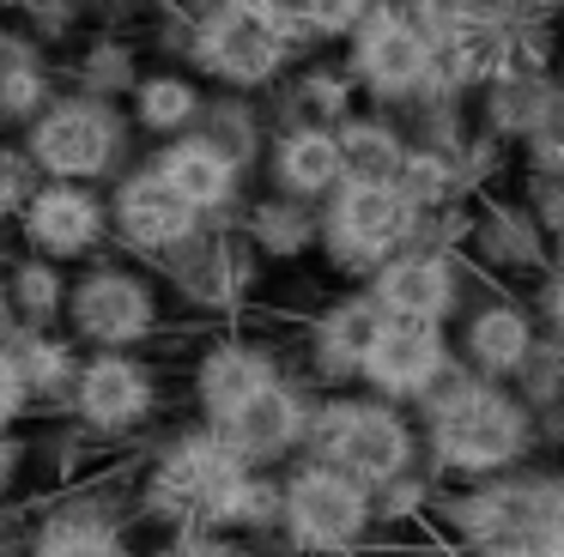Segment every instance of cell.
<instances>
[{
  "label": "cell",
  "instance_id": "ffe728a7",
  "mask_svg": "<svg viewBox=\"0 0 564 557\" xmlns=\"http://www.w3.org/2000/svg\"><path fill=\"white\" fill-rule=\"evenodd\" d=\"M334 145H340L346 182H389L394 188V176L406 164V133L389 116H346L334 128Z\"/></svg>",
  "mask_w": 564,
  "mask_h": 557
},
{
  "label": "cell",
  "instance_id": "8fae6325",
  "mask_svg": "<svg viewBox=\"0 0 564 557\" xmlns=\"http://www.w3.org/2000/svg\"><path fill=\"white\" fill-rule=\"evenodd\" d=\"M534 339H540L534 309H528L522 297H510V291H491V297H474L462 309V334H455L449 346L479 382H510V375L522 370Z\"/></svg>",
  "mask_w": 564,
  "mask_h": 557
},
{
  "label": "cell",
  "instance_id": "52a82bcc",
  "mask_svg": "<svg viewBox=\"0 0 564 557\" xmlns=\"http://www.w3.org/2000/svg\"><path fill=\"white\" fill-rule=\"evenodd\" d=\"M280 521L304 551H352L370 527H377V509H370V491L346 472L322 467H297L280 491Z\"/></svg>",
  "mask_w": 564,
  "mask_h": 557
},
{
  "label": "cell",
  "instance_id": "d6a6232c",
  "mask_svg": "<svg viewBox=\"0 0 564 557\" xmlns=\"http://www.w3.org/2000/svg\"><path fill=\"white\" fill-rule=\"evenodd\" d=\"M37 557H122V539L104 527H55Z\"/></svg>",
  "mask_w": 564,
  "mask_h": 557
},
{
  "label": "cell",
  "instance_id": "ba28073f",
  "mask_svg": "<svg viewBox=\"0 0 564 557\" xmlns=\"http://www.w3.org/2000/svg\"><path fill=\"white\" fill-rule=\"evenodd\" d=\"M467 273L474 266L449 249H425V242H406L401 254L370 273V303H377L389 321H437L449 327V315L467 309Z\"/></svg>",
  "mask_w": 564,
  "mask_h": 557
},
{
  "label": "cell",
  "instance_id": "ee69618b",
  "mask_svg": "<svg viewBox=\"0 0 564 557\" xmlns=\"http://www.w3.org/2000/svg\"><path fill=\"white\" fill-rule=\"evenodd\" d=\"M552 79H558V91H564V48H558V67H552Z\"/></svg>",
  "mask_w": 564,
  "mask_h": 557
},
{
  "label": "cell",
  "instance_id": "f1b7e54d",
  "mask_svg": "<svg viewBox=\"0 0 564 557\" xmlns=\"http://www.w3.org/2000/svg\"><path fill=\"white\" fill-rule=\"evenodd\" d=\"M195 109H200V97H195V85H183V79H152L147 91H140L147 128H183Z\"/></svg>",
  "mask_w": 564,
  "mask_h": 557
},
{
  "label": "cell",
  "instance_id": "5b68a950",
  "mask_svg": "<svg viewBox=\"0 0 564 557\" xmlns=\"http://www.w3.org/2000/svg\"><path fill=\"white\" fill-rule=\"evenodd\" d=\"M419 230V212L389 188V182H340L328 194L316 237L328 242L334 266L346 273H377L389 254H401Z\"/></svg>",
  "mask_w": 564,
  "mask_h": 557
},
{
  "label": "cell",
  "instance_id": "484cf974",
  "mask_svg": "<svg viewBox=\"0 0 564 557\" xmlns=\"http://www.w3.org/2000/svg\"><path fill=\"white\" fill-rule=\"evenodd\" d=\"M256 237H261V249H273V254H304L310 237H316V218L297 200H268L256 212Z\"/></svg>",
  "mask_w": 564,
  "mask_h": 557
},
{
  "label": "cell",
  "instance_id": "1f68e13d",
  "mask_svg": "<svg viewBox=\"0 0 564 557\" xmlns=\"http://www.w3.org/2000/svg\"><path fill=\"white\" fill-rule=\"evenodd\" d=\"M516 152H522L528 176H564V109L552 121H540V128L516 145Z\"/></svg>",
  "mask_w": 564,
  "mask_h": 557
},
{
  "label": "cell",
  "instance_id": "7c38bea8",
  "mask_svg": "<svg viewBox=\"0 0 564 557\" xmlns=\"http://www.w3.org/2000/svg\"><path fill=\"white\" fill-rule=\"evenodd\" d=\"M213 436H219L243 467H261V460L292 455V448L310 436V406L285 382H268L261 394L237 400L225 418H213Z\"/></svg>",
  "mask_w": 564,
  "mask_h": 557
},
{
  "label": "cell",
  "instance_id": "7402d4cb",
  "mask_svg": "<svg viewBox=\"0 0 564 557\" xmlns=\"http://www.w3.org/2000/svg\"><path fill=\"white\" fill-rule=\"evenodd\" d=\"M268 382H280V370H273L268 351H256V346H219L207 363H200V406H207L213 418H225L237 400L261 394Z\"/></svg>",
  "mask_w": 564,
  "mask_h": 557
},
{
  "label": "cell",
  "instance_id": "4fadbf2b",
  "mask_svg": "<svg viewBox=\"0 0 564 557\" xmlns=\"http://www.w3.org/2000/svg\"><path fill=\"white\" fill-rule=\"evenodd\" d=\"M116 145H122L116 116L98 103H55L50 116L37 121V133H31L37 164L55 170V176H98L116 157Z\"/></svg>",
  "mask_w": 564,
  "mask_h": 557
},
{
  "label": "cell",
  "instance_id": "d6986e66",
  "mask_svg": "<svg viewBox=\"0 0 564 557\" xmlns=\"http://www.w3.org/2000/svg\"><path fill=\"white\" fill-rule=\"evenodd\" d=\"M147 406H152V382H147L140 363H128V358L86 363V375H79V412H86L91 424L122 430V424H134Z\"/></svg>",
  "mask_w": 564,
  "mask_h": 557
},
{
  "label": "cell",
  "instance_id": "d4e9b609",
  "mask_svg": "<svg viewBox=\"0 0 564 557\" xmlns=\"http://www.w3.org/2000/svg\"><path fill=\"white\" fill-rule=\"evenodd\" d=\"M401 12L431 36V48H443V43H455V36H467L474 24H491L479 0H401Z\"/></svg>",
  "mask_w": 564,
  "mask_h": 557
},
{
  "label": "cell",
  "instance_id": "4316f807",
  "mask_svg": "<svg viewBox=\"0 0 564 557\" xmlns=\"http://www.w3.org/2000/svg\"><path fill=\"white\" fill-rule=\"evenodd\" d=\"M377 0H292V19L304 36H352Z\"/></svg>",
  "mask_w": 564,
  "mask_h": 557
},
{
  "label": "cell",
  "instance_id": "30bf717a",
  "mask_svg": "<svg viewBox=\"0 0 564 557\" xmlns=\"http://www.w3.org/2000/svg\"><path fill=\"white\" fill-rule=\"evenodd\" d=\"M449 358H455L449 327H437V321H382V334L370 339L365 363H358V382H365L377 400H389V406H419Z\"/></svg>",
  "mask_w": 564,
  "mask_h": 557
},
{
  "label": "cell",
  "instance_id": "f35d334b",
  "mask_svg": "<svg viewBox=\"0 0 564 557\" xmlns=\"http://www.w3.org/2000/svg\"><path fill=\"white\" fill-rule=\"evenodd\" d=\"M546 557H564V467L552 479V515H546Z\"/></svg>",
  "mask_w": 564,
  "mask_h": 557
},
{
  "label": "cell",
  "instance_id": "bcb514c9",
  "mask_svg": "<svg viewBox=\"0 0 564 557\" xmlns=\"http://www.w3.org/2000/svg\"><path fill=\"white\" fill-rule=\"evenodd\" d=\"M19 7H25V0H19Z\"/></svg>",
  "mask_w": 564,
  "mask_h": 557
},
{
  "label": "cell",
  "instance_id": "74e56055",
  "mask_svg": "<svg viewBox=\"0 0 564 557\" xmlns=\"http://www.w3.org/2000/svg\"><path fill=\"white\" fill-rule=\"evenodd\" d=\"M534 443L552 448V455H564V400H552V406L534 412Z\"/></svg>",
  "mask_w": 564,
  "mask_h": 557
},
{
  "label": "cell",
  "instance_id": "83f0119b",
  "mask_svg": "<svg viewBox=\"0 0 564 557\" xmlns=\"http://www.w3.org/2000/svg\"><path fill=\"white\" fill-rule=\"evenodd\" d=\"M200 145H213V152H219L231 170H243L249 157H256V121H249L243 109L225 103V109H213V116H207V133H200Z\"/></svg>",
  "mask_w": 564,
  "mask_h": 557
},
{
  "label": "cell",
  "instance_id": "f546056e",
  "mask_svg": "<svg viewBox=\"0 0 564 557\" xmlns=\"http://www.w3.org/2000/svg\"><path fill=\"white\" fill-rule=\"evenodd\" d=\"M516 200H522V206H528V218H534V225L546 230V242H558V237H564V176H528Z\"/></svg>",
  "mask_w": 564,
  "mask_h": 557
},
{
  "label": "cell",
  "instance_id": "9c48e42d",
  "mask_svg": "<svg viewBox=\"0 0 564 557\" xmlns=\"http://www.w3.org/2000/svg\"><path fill=\"white\" fill-rule=\"evenodd\" d=\"M462 261L498 285H540L552 273V242L516 194H486V200H474V230L462 242Z\"/></svg>",
  "mask_w": 564,
  "mask_h": 557
},
{
  "label": "cell",
  "instance_id": "b9f144b4",
  "mask_svg": "<svg viewBox=\"0 0 564 557\" xmlns=\"http://www.w3.org/2000/svg\"><path fill=\"white\" fill-rule=\"evenodd\" d=\"M7 467H13V448H7V436H0V479H7Z\"/></svg>",
  "mask_w": 564,
  "mask_h": 557
},
{
  "label": "cell",
  "instance_id": "836d02e7",
  "mask_svg": "<svg viewBox=\"0 0 564 557\" xmlns=\"http://www.w3.org/2000/svg\"><path fill=\"white\" fill-rule=\"evenodd\" d=\"M528 309H534V321H540V334H552L564 346V273H546L534 285V303H528Z\"/></svg>",
  "mask_w": 564,
  "mask_h": 557
},
{
  "label": "cell",
  "instance_id": "2e32d148",
  "mask_svg": "<svg viewBox=\"0 0 564 557\" xmlns=\"http://www.w3.org/2000/svg\"><path fill=\"white\" fill-rule=\"evenodd\" d=\"M74 321L91 339H104V346H128V339H140L152 327V297L122 273H98L74 291Z\"/></svg>",
  "mask_w": 564,
  "mask_h": 557
},
{
  "label": "cell",
  "instance_id": "9a60e30c",
  "mask_svg": "<svg viewBox=\"0 0 564 557\" xmlns=\"http://www.w3.org/2000/svg\"><path fill=\"white\" fill-rule=\"evenodd\" d=\"M116 225H122V237L140 242V249H176V242L195 230V212H188V200L159 176V170H147V176H128L122 182Z\"/></svg>",
  "mask_w": 564,
  "mask_h": 557
},
{
  "label": "cell",
  "instance_id": "e0dca14e",
  "mask_svg": "<svg viewBox=\"0 0 564 557\" xmlns=\"http://www.w3.org/2000/svg\"><path fill=\"white\" fill-rule=\"evenodd\" d=\"M382 321L389 315L370 303V291H358V297H340L328 315L316 321V339H310V351H316V370L328 375V382H352L358 363H365L370 339L382 334Z\"/></svg>",
  "mask_w": 564,
  "mask_h": 557
},
{
  "label": "cell",
  "instance_id": "d590c367",
  "mask_svg": "<svg viewBox=\"0 0 564 557\" xmlns=\"http://www.w3.org/2000/svg\"><path fill=\"white\" fill-rule=\"evenodd\" d=\"M19 303H25V309H37V315L62 303V285H55L50 266H19Z\"/></svg>",
  "mask_w": 564,
  "mask_h": 557
},
{
  "label": "cell",
  "instance_id": "f6af8a7d",
  "mask_svg": "<svg viewBox=\"0 0 564 557\" xmlns=\"http://www.w3.org/2000/svg\"><path fill=\"white\" fill-rule=\"evenodd\" d=\"M0 315H7V303H0Z\"/></svg>",
  "mask_w": 564,
  "mask_h": 557
},
{
  "label": "cell",
  "instance_id": "e575fe53",
  "mask_svg": "<svg viewBox=\"0 0 564 557\" xmlns=\"http://www.w3.org/2000/svg\"><path fill=\"white\" fill-rule=\"evenodd\" d=\"M31 157L25 152H0V212H19L31 200Z\"/></svg>",
  "mask_w": 564,
  "mask_h": 557
},
{
  "label": "cell",
  "instance_id": "6da1fadb",
  "mask_svg": "<svg viewBox=\"0 0 564 557\" xmlns=\"http://www.w3.org/2000/svg\"><path fill=\"white\" fill-rule=\"evenodd\" d=\"M419 418H425L419 448L443 479H498V472H516L540 455L534 412L510 394V382H479L462 358L443 363L431 394L419 400Z\"/></svg>",
  "mask_w": 564,
  "mask_h": 557
},
{
  "label": "cell",
  "instance_id": "7a4b0ae2",
  "mask_svg": "<svg viewBox=\"0 0 564 557\" xmlns=\"http://www.w3.org/2000/svg\"><path fill=\"white\" fill-rule=\"evenodd\" d=\"M558 467H516L443 496V527L467 557H546V515Z\"/></svg>",
  "mask_w": 564,
  "mask_h": 557
},
{
  "label": "cell",
  "instance_id": "cb8c5ba5",
  "mask_svg": "<svg viewBox=\"0 0 564 557\" xmlns=\"http://www.w3.org/2000/svg\"><path fill=\"white\" fill-rule=\"evenodd\" d=\"M510 394L522 400L528 412H540V406H552V400H564V346H558L552 334H540L534 346H528L522 370L510 375Z\"/></svg>",
  "mask_w": 564,
  "mask_h": 557
},
{
  "label": "cell",
  "instance_id": "277c9868",
  "mask_svg": "<svg viewBox=\"0 0 564 557\" xmlns=\"http://www.w3.org/2000/svg\"><path fill=\"white\" fill-rule=\"evenodd\" d=\"M352 85H365L377 103L437 97V48L394 0H377L352 31Z\"/></svg>",
  "mask_w": 564,
  "mask_h": 557
},
{
  "label": "cell",
  "instance_id": "8d00e7d4",
  "mask_svg": "<svg viewBox=\"0 0 564 557\" xmlns=\"http://www.w3.org/2000/svg\"><path fill=\"white\" fill-rule=\"evenodd\" d=\"M25 394H31V382H25V370H19V358L0 351V418H13V412L25 406Z\"/></svg>",
  "mask_w": 564,
  "mask_h": 557
},
{
  "label": "cell",
  "instance_id": "3957f363",
  "mask_svg": "<svg viewBox=\"0 0 564 557\" xmlns=\"http://www.w3.org/2000/svg\"><path fill=\"white\" fill-rule=\"evenodd\" d=\"M310 448L322 467L358 479L365 491H382L389 479L419 467V430L401 406L389 400H328L322 412H310Z\"/></svg>",
  "mask_w": 564,
  "mask_h": 557
},
{
  "label": "cell",
  "instance_id": "4dcf8cb0",
  "mask_svg": "<svg viewBox=\"0 0 564 557\" xmlns=\"http://www.w3.org/2000/svg\"><path fill=\"white\" fill-rule=\"evenodd\" d=\"M37 91H43V79H37V67H31V55H25V48H13V43H0V103H7V109H31V103H37Z\"/></svg>",
  "mask_w": 564,
  "mask_h": 557
},
{
  "label": "cell",
  "instance_id": "8992f818",
  "mask_svg": "<svg viewBox=\"0 0 564 557\" xmlns=\"http://www.w3.org/2000/svg\"><path fill=\"white\" fill-rule=\"evenodd\" d=\"M292 36H304L292 19V0H225L200 31V67H213L231 85H261L280 73Z\"/></svg>",
  "mask_w": 564,
  "mask_h": 557
},
{
  "label": "cell",
  "instance_id": "60d3db41",
  "mask_svg": "<svg viewBox=\"0 0 564 557\" xmlns=\"http://www.w3.org/2000/svg\"><path fill=\"white\" fill-rule=\"evenodd\" d=\"M188 557H231V551H219V545H188Z\"/></svg>",
  "mask_w": 564,
  "mask_h": 557
},
{
  "label": "cell",
  "instance_id": "ac0fdd59",
  "mask_svg": "<svg viewBox=\"0 0 564 557\" xmlns=\"http://www.w3.org/2000/svg\"><path fill=\"white\" fill-rule=\"evenodd\" d=\"M273 176H280L285 200L310 206V200H328L334 188L346 182L340 170V145H334V128H292L273 152Z\"/></svg>",
  "mask_w": 564,
  "mask_h": 557
},
{
  "label": "cell",
  "instance_id": "ab89813d",
  "mask_svg": "<svg viewBox=\"0 0 564 557\" xmlns=\"http://www.w3.org/2000/svg\"><path fill=\"white\" fill-rule=\"evenodd\" d=\"M522 7L534 12V19H558V12H564V0H522Z\"/></svg>",
  "mask_w": 564,
  "mask_h": 557
},
{
  "label": "cell",
  "instance_id": "7bdbcfd3",
  "mask_svg": "<svg viewBox=\"0 0 564 557\" xmlns=\"http://www.w3.org/2000/svg\"><path fill=\"white\" fill-rule=\"evenodd\" d=\"M552 273H564V237L552 242Z\"/></svg>",
  "mask_w": 564,
  "mask_h": 557
},
{
  "label": "cell",
  "instance_id": "44dd1931",
  "mask_svg": "<svg viewBox=\"0 0 564 557\" xmlns=\"http://www.w3.org/2000/svg\"><path fill=\"white\" fill-rule=\"evenodd\" d=\"M98 225H104L98 200L79 194V188H67V182H62V188H50V194H37V200H31V218H25L31 242H37L43 254L91 249V242H98Z\"/></svg>",
  "mask_w": 564,
  "mask_h": 557
},
{
  "label": "cell",
  "instance_id": "5bb4252c",
  "mask_svg": "<svg viewBox=\"0 0 564 557\" xmlns=\"http://www.w3.org/2000/svg\"><path fill=\"white\" fill-rule=\"evenodd\" d=\"M467 103H474V128L516 152L540 121H552L564 109V91H558L552 73H498V79H486Z\"/></svg>",
  "mask_w": 564,
  "mask_h": 557
},
{
  "label": "cell",
  "instance_id": "603a6c76",
  "mask_svg": "<svg viewBox=\"0 0 564 557\" xmlns=\"http://www.w3.org/2000/svg\"><path fill=\"white\" fill-rule=\"evenodd\" d=\"M159 176L188 200V212H213V206H225V200H231V188H237V170L225 164L213 145H200V140L171 145L164 164H159Z\"/></svg>",
  "mask_w": 564,
  "mask_h": 557
}]
</instances>
